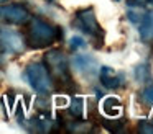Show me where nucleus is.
I'll return each instance as SVG.
<instances>
[{
  "mask_svg": "<svg viewBox=\"0 0 153 134\" xmlns=\"http://www.w3.org/2000/svg\"><path fill=\"white\" fill-rule=\"evenodd\" d=\"M45 65H46L48 72L51 75L53 85H56L61 92L73 93L74 90H77L76 82L71 77L68 57L64 56L63 51H59V49H51V51H48L45 54Z\"/></svg>",
  "mask_w": 153,
  "mask_h": 134,
  "instance_id": "1",
  "label": "nucleus"
},
{
  "mask_svg": "<svg viewBox=\"0 0 153 134\" xmlns=\"http://www.w3.org/2000/svg\"><path fill=\"white\" fill-rule=\"evenodd\" d=\"M63 38V29L53 26L41 18H30V26L27 33V46L31 49H43Z\"/></svg>",
  "mask_w": 153,
  "mask_h": 134,
  "instance_id": "2",
  "label": "nucleus"
},
{
  "mask_svg": "<svg viewBox=\"0 0 153 134\" xmlns=\"http://www.w3.org/2000/svg\"><path fill=\"white\" fill-rule=\"evenodd\" d=\"M25 77H27L28 83L31 85V88L38 93H48L54 88L50 72H48L46 65L41 64V62L28 64L25 69Z\"/></svg>",
  "mask_w": 153,
  "mask_h": 134,
  "instance_id": "3",
  "label": "nucleus"
},
{
  "mask_svg": "<svg viewBox=\"0 0 153 134\" xmlns=\"http://www.w3.org/2000/svg\"><path fill=\"white\" fill-rule=\"evenodd\" d=\"M76 21H77V26L82 29L86 34L92 36L97 42V48L102 46V39H104V29L100 28V25L97 23V18H96V13H94V8L92 7H87V8H82L76 13Z\"/></svg>",
  "mask_w": 153,
  "mask_h": 134,
  "instance_id": "4",
  "label": "nucleus"
},
{
  "mask_svg": "<svg viewBox=\"0 0 153 134\" xmlns=\"http://www.w3.org/2000/svg\"><path fill=\"white\" fill-rule=\"evenodd\" d=\"M27 48L25 38L12 29H0V54H22Z\"/></svg>",
  "mask_w": 153,
  "mask_h": 134,
  "instance_id": "5",
  "label": "nucleus"
},
{
  "mask_svg": "<svg viewBox=\"0 0 153 134\" xmlns=\"http://www.w3.org/2000/svg\"><path fill=\"white\" fill-rule=\"evenodd\" d=\"M30 12L22 5H5L0 7V20L12 25H25L30 21Z\"/></svg>",
  "mask_w": 153,
  "mask_h": 134,
  "instance_id": "6",
  "label": "nucleus"
},
{
  "mask_svg": "<svg viewBox=\"0 0 153 134\" xmlns=\"http://www.w3.org/2000/svg\"><path fill=\"white\" fill-rule=\"evenodd\" d=\"M99 78H100V83L104 87L112 88V90L114 88H119L123 83V75L119 74L117 70H114L109 65H104V67L99 69Z\"/></svg>",
  "mask_w": 153,
  "mask_h": 134,
  "instance_id": "7",
  "label": "nucleus"
},
{
  "mask_svg": "<svg viewBox=\"0 0 153 134\" xmlns=\"http://www.w3.org/2000/svg\"><path fill=\"white\" fill-rule=\"evenodd\" d=\"M74 69H77L82 74H94L97 70V62L91 56H76L73 61Z\"/></svg>",
  "mask_w": 153,
  "mask_h": 134,
  "instance_id": "8",
  "label": "nucleus"
},
{
  "mask_svg": "<svg viewBox=\"0 0 153 134\" xmlns=\"http://www.w3.org/2000/svg\"><path fill=\"white\" fill-rule=\"evenodd\" d=\"M140 38L145 42L153 39V12L143 15L142 21H140Z\"/></svg>",
  "mask_w": 153,
  "mask_h": 134,
  "instance_id": "9",
  "label": "nucleus"
},
{
  "mask_svg": "<svg viewBox=\"0 0 153 134\" xmlns=\"http://www.w3.org/2000/svg\"><path fill=\"white\" fill-rule=\"evenodd\" d=\"M102 111L107 116H119L120 111H122V103H120L119 98L115 97H107L105 100L102 101Z\"/></svg>",
  "mask_w": 153,
  "mask_h": 134,
  "instance_id": "10",
  "label": "nucleus"
},
{
  "mask_svg": "<svg viewBox=\"0 0 153 134\" xmlns=\"http://www.w3.org/2000/svg\"><path fill=\"white\" fill-rule=\"evenodd\" d=\"M100 124H102L109 133H122L125 124H127V119L125 118H115V119H105V118H102V119H100Z\"/></svg>",
  "mask_w": 153,
  "mask_h": 134,
  "instance_id": "11",
  "label": "nucleus"
},
{
  "mask_svg": "<svg viewBox=\"0 0 153 134\" xmlns=\"http://www.w3.org/2000/svg\"><path fill=\"white\" fill-rule=\"evenodd\" d=\"M69 114L74 118V119H81L84 116V100L79 97H73L71 100V105H69Z\"/></svg>",
  "mask_w": 153,
  "mask_h": 134,
  "instance_id": "12",
  "label": "nucleus"
},
{
  "mask_svg": "<svg viewBox=\"0 0 153 134\" xmlns=\"http://www.w3.org/2000/svg\"><path fill=\"white\" fill-rule=\"evenodd\" d=\"M135 78L140 83H148L152 82V70H150V64H140L135 67Z\"/></svg>",
  "mask_w": 153,
  "mask_h": 134,
  "instance_id": "13",
  "label": "nucleus"
},
{
  "mask_svg": "<svg viewBox=\"0 0 153 134\" xmlns=\"http://www.w3.org/2000/svg\"><path fill=\"white\" fill-rule=\"evenodd\" d=\"M140 100L146 106H152L153 105V82H148V85L143 88L142 95H140Z\"/></svg>",
  "mask_w": 153,
  "mask_h": 134,
  "instance_id": "14",
  "label": "nucleus"
},
{
  "mask_svg": "<svg viewBox=\"0 0 153 134\" xmlns=\"http://www.w3.org/2000/svg\"><path fill=\"white\" fill-rule=\"evenodd\" d=\"M68 131L71 133H87V131H92V127L89 126V121H76V123H71L68 126Z\"/></svg>",
  "mask_w": 153,
  "mask_h": 134,
  "instance_id": "15",
  "label": "nucleus"
},
{
  "mask_svg": "<svg viewBox=\"0 0 153 134\" xmlns=\"http://www.w3.org/2000/svg\"><path fill=\"white\" fill-rule=\"evenodd\" d=\"M137 129H138V133H142V134H153V121H148V119L138 121Z\"/></svg>",
  "mask_w": 153,
  "mask_h": 134,
  "instance_id": "16",
  "label": "nucleus"
},
{
  "mask_svg": "<svg viewBox=\"0 0 153 134\" xmlns=\"http://www.w3.org/2000/svg\"><path fill=\"white\" fill-rule=\"evenodd\" d=\"M82 46H84V39L81 38V36H74V38H71L69 48L73 49V51H76V49H79V48H82Z\"/></svg>",
  "mask_w": 153,
  "mask_h": 134,
  "instance_id": "17",
  "label": "nucleus"
},
{
  "mask_svg": "<svg viewBox=\"0 0 153 134\" xmlns=\"http://www.w3.org/2000/svg\"><path fill=\"white\" fill-rule=\"evenodd\" d=\"M127 16H128V20L132 23H140V21H142V18H143L142 13H137V12H128V13H127Z\"/></svg>",
  "mask_w": 153,
  "mask_h": 134,
  "instance_id": "18",
  "label": "nucleus"
},
{
  "mask_svg": "<svg viewBox=\"0 0 153 134\" xmlns=\"http://www.w3.org/2000/svg\"><path fill=\"white\" fill-rule=\"evenodd\" d=\"M145 3H148V0H127L128 7H143Z\"/></svg>",
  "mask_w": 153,
  "mask_h": 134,
  "instance_id": "19",
  "label": "nucleus"
},
{
  "mask_svg": "<svg viewBox=\"0 0 153 134\" xmlns=\"http://www.w3.org/2000/svg\"><path fill=\"white\" fill-rule=\"evenodd\" d=\"M56 103H58V105H64V103H66V100H64V98H58Z\"/></svg>",
  "mask_w": 153,
  "mask_h": 134,
  "instance_id": "20",
  "label": "nucleus"
},
{
  "mask_svg": "<svg viewBox=\"0 0 153 134\" xmlns=\"http://www.w3.org/2000/svg\"><path fill=\"white\" fill-rule=\"evenodd\" d=\"M148 3H152V5H153V0H148Z\"/></svg>",
  "mask_w": 153,
  "mask_h": 134,
  "instance_id": "21",
  "label": "nucleus"
},
{
  "mask_svg": "<svg viewBox=\"0 0 153 134\" xmlns=\"http://www.w3.org/2000/svg\"><path fill=\"white\" fill-rule=\"evenodd\" d=\"M2 2H7V0H0V3H2Z\"/></svg>",
  "mask_w": 153,
  "mask_h": 134,
  "instance_id": "22",
  "label": "nucleus"
}]
</instances>
